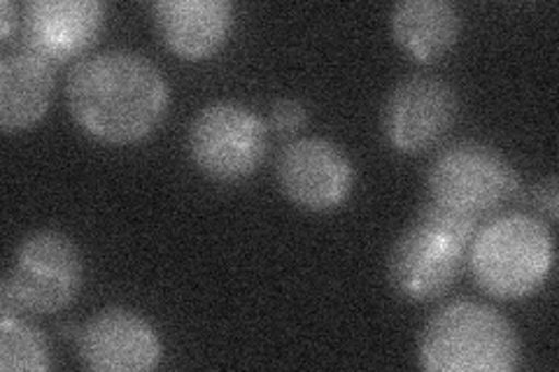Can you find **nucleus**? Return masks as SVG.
Here are the masks:
<instances>
[{
  "instance_id": "f257e3e1",
  "label": "nucleus",
  "mask_w": 559,
  "mask_h": 372,
  "mask_svg": "<svg viewBox=\"0 0 559 372\" xmlns=\"http://www.w3.org/2000/svg\"><path fill=\"white\" fill-rule=\"evenodd\" d=\"M66 98L80 129L100 143L133 145L164 121L168 84L145 55L108 49L70 70Z\"/></svg>"
},
{
  "instance_id": "f03ea898",
  "label": "nucleus",
  "mask_w": 559,
  "mask_h": 372,
  "mask_svg": "<svg viewBox=\"0 0 559 372\" xmlns=\"http://www.w3.org/2000/svg\"><path fill=\"white\" fill-rule=\"evenodd\" d=\"M478 224L460 212L427 203L390 250L392 289L408 303L443 298L464 271Z\"/></svg>"
},
{
  "instance_id": "7ed1b4c3",
  "label": "nucleus",
  "mask_w": 559,
  "mask_h": 372,
  "mask_svg": "<svg viewBox=\"0 0 559 372\" xmlns=\"http://www.w3.org/2000/svg\"><path fill=\"white\" fill-rule=\"evenodd\" d=\"M417 357L427 372H513L520 363V340L499 310L476 300H454L423 328Z\"/></svg>"
},
{
  "instance_id": "20e7f679",
  "label": "nucleus",
  "mask_w": 559,
  "mask_h": 372,
  "mask_svg": "<svg viewBox=\"0 0 559 372\" xmlns=\"http://www.w3.org/2000/svg\"><path fill=\"white\" fill-rule=\"evenodd\" d=\"M555 259L550 228L527 215H506L480 228L468 250L476 285L499 300H522L548 279Z\"/></svg>"
},
{
  "instance_id": "39448f33",
  "label": "nucleus",
  "mask_w": 559,
  "mask_h": 372,
  "mask_svg": "<svg viewBox=\"0 0 559 372\" xmlns=\"http://www.w3.org/2000/svg\"><path fill=\"white\" fill-rule=\"evenodd\" d=\"M82 254L59 230H38L14 250L3 279V312L55 314L66 310L82 289Z\"/></svg>"
},
{
  "instance_id": "423d86ee",
  "label": "nucleus",
  "mask_w": 559,
  "mask_h": 372,
  "mask_svg": "<svg viewBox=\"0 0 559 372\" xmlns=\"http://www.w3.org/2000/svg\"><path fill=\"white\" fill-rule=\"evenodd\" d=\"M427 191L429 203L480 221L518 196L520 175L495 147L466 140L433 158Z\"/></svg>"
},
{
  "instance_id": "0eeeda50",
  "label": "nucleus",
  "mask_w": 559,
  "mask_h": 372,
  "mask_svg": "<svg viewBox=\"0 0 559 372\" xmlns=\"http://www.w3.org/2000/svg\"><path fill=\"white\" fill-rule=\"evenodd\" d=\"M187 149L210 180L240 182L264 164L269 123L240 103H210L191 119Z\"/></svg>"
},
{
  "instance_id": "6e6552de",
  "label": "nucleus",
  "mask_w": 559,
  "mask_h": 372,
  "mask_svg": "<svg viewBox=\"0 0 559 372\" xmlns=\"http://www.w3.org/2000/svg\"><path fill=\"white\" fill-rule=\"evenodd\" d=\"M457 115L460 98L452 84L431 75H411L384 98L382 133L399 154L419 156L443 143Z\"/></svg>"
},
{
  "instance_id": "1a4fd4ad",
  "label": "nucleus",
  "mask_w": 559,
  "mask_h": 372,
  "mask_svg": "<svg viewBox=\"0 0 559 372\" xmlns=\"http://www.w3.org/2000/svg\"><path fill=\"white\" fill-rule=\"evenodd\" d=\"M275 180L285 196L308 212L338 209L353 193L355 166L326 137H299L280 152Z\"/></svg>"
},
{
  "instance_id": "9d476101",
  "label": "nucleus",
  "mask_w": 559,
  "mask_h": 372,
  "mask_svg": "<svg viewBox=\"0 0 559 372\" xmlns=\"http://www.w3.org/2000/svg\"><path fill=\"white\" fill-rule=\"evenodd\" d=\"M105 24L98 0H31L22 10L24 47L51 65H61L90 51Z\"/></svg>"
},
{
  "instance_id": "9b49d317",
  "label": "nucleus",
  "mask_w": 559,
  "mask_h": 372,
  "mask_svg": "<svg viewBox=\"0 0 559 372\" xmlns=\"http://www.w3.org/2000/svg\"><path fill=\"white\" fill-rule=\"evenodd\" d=\"M80 359L94 372H147L162 363V340L140 314L108 308L82 328Z\"/></svg>"
},
{
  "instance_id": "f8f14e48",
  "label": "nucleus",
  "mask_w": 559,
  "mask_h": 372,
  "mask_svg": "<svg viewBox=\"0 0 559 372\" xmlns=\"http://www.w3.org/2000/svg\"><path fill=\"white\" fill-rule=\"evenodd\" d=\"M152 14L164 45L185 61L210 59L234 31L229 0H159Z\"/></svg>"
},
{
  "instance_id": "ddd939ff",
  "label": "nucleus",
  "mask_w": 559,
  "mask_h": 372,
  "mask_svg": "<svg viewBox=\"0 0 559 372\" xmlns=\"http://www.w3.org/2000/svg\"><path fill=\"white\" fill-rule=\"evenodd\" d=\"M55 92V65L28 47L10 49L0 59V129L20 133L38 123Z\"/></svg>"
},
{
  "instance_id": "4468645a",
  "label": "nucleus",
  "mask_w": 559,
  "mask_h": 372,
  "mask_svg": "<svg viewBox=\"0 0 559 372\" xmlns=\"http://www.w3.org/2000/svg\"><path fill=\"white\" fill-rule=\"evenodd\" d=\"M390 28L408 59L429 65L457 45L462 14L450 0H401L390 14Z\"/></svg>"
},
{
  "instance_id": "2eb2a0df",
  "label": "nucleus",
  "mask_w": 559,
  "mask_h": 372,
  "mask_svg": "<svg viewBox=\"0 0 559 372\" xmlns=\"http://www.w3.org/2000/svg\"><path fill=\"white\" fill-rule=\"evenodd\" d=\"M0 370L3 372H45L49 370V349L38 328L26 324L20 314H0Z\"/></svg>"
},
{
  "instance_id": "dca6fc26",
  "label": "nucleus",
  "mask_w": 559,
  "mask_h": 372,
  "mask_svg": "<svg viewBox=\"0 0 559 372\" xmlns=\"http://www.w3.org/2000/svg\"><path fill=\"white\" fill-rule=\"evenodd\" d=\"M308 121V112H306V105L294 100V98H283L273 103L271 108V119H269V127L273 131H277L280 135H294L299 133Z\"/></svg>"
},
{
  "instance_id": "f3484780",
  "label": "nucleus",
  "mask_w": 559,
  "mask_h": 372,
  "mask_svg": "<svg viewBox=\"0 0 559 372\" xmlns=\"http://www.w3.org/2000/svg\"><path fill=\"white\" fill-rule=\"evenodd\" d=\"M536 207L546 212L550 221H557V207H559V193H557V177L550 175L548 180L536 187Z\"/></svg>"
},
{
  "instance_id": "a211bd4d",
  "label": "nucleus",
  "mask_w": 559,
  "mask_h": 372,
  "mask_svg": "<svg viewBox=\"0 0 559 372\" xmlns=\"http://www.w3.org/2000/svg\"><path fill=\"white\" fill-rule=\"evenodd\" d=\"M0 10H3V14H0V40L5 43L10 38L14 24H16V16H14L16 10H14L10 0H3V3H0Z\"/></svg>"
}]
</instances>
